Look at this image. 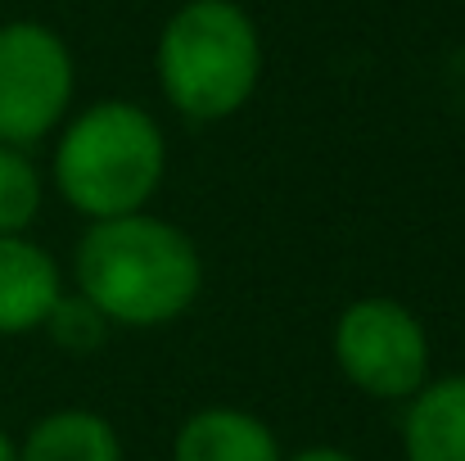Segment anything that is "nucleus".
<instances>
[{"label": "nucleus", "instance_id": "obj_1", "mask_svg": "<svg viewBox=\"0 0 465 461\" xmlns=\"http://www.w3.org/2000/svg\"><path fill=\"white\" fill-rule=\"evenodd\" d=\"M77 286L109 326L154 330L199 299L203 258L181 226L150 213H127L91 222L77 245Z\"/></svg>", "mask_w": 465, "mask_h": 461}, {"label": "nucleus", "instance_id": "obj_2", "mask_svg": "<svg viewBox=\"0 0 465 461\" xmlns=\"http://www.w3.org/2000/svg\"><path fill=\"white\" fill-rule=\"evenodd\" d=\"M163 167L167 145L158 123L127 100L91 105L68 123L54 150L59 195L91 222L141 213L163 181Z\"/></svg>", "mask_w": 465, "mask_h": 461}, {"label": "nucleus", "instance_id": "obj_3", "mask_svg": "<svg viewBox=\"0 0 465 461\" xmlns=\"http://www.w3.org/2000/svg\"><path fill=\"white\" fill-rule=\"evenodd\" d=\"M262 73V41L235 0H190L158 36V86L194 123L231 118Z\"/></svg>", "mask_w": 465, "mask_h": 461}, {"label": "nucleus", "instance_id": "obj_4", "mask_svg": "<svg viewBox=\"0 0 465 461\" xmlns=\"http://www.w3.org/2000/svg\"><path fill=\"white\" fill-rule=\"evenodd\" d=\"M334 362L371 398H416L430 385V335L398 299H357L334 321Z\"/></svg>", "mask_w": 465, "mask_h": 461}, {"label": "nucleus", "instance_id": "obj_5", "mask_svg": "<svg viewBox=\"0 0 465 461\" xmlns=\"http://www.w3.org/2000/svg\"><path fill=\"white\" fill-rule=\"evenodd\" d=\"M73 100V55L45 23L0 27V145L41 141Z\"/></svg>", "mask_w": 465, "mask_h": 461}, {"label": "nucleus", "instance_id": "obj_6", "mask_svg": "<svg viewBox=\"0 0 465 461\" xmlns=\"http://www.w3.org/2000/svg\"><path fill=\"white\" fill-rule=\"evenodd\" d=\"M59 295L54 258L23 236H0V335L41 330Z\"/></svg>", "mask_w": 465, "mask_h": 461}, {"label": "nucleus", "instance_id": "obj_7", "mask_svg": "<svg viewBox=\"0 0 465 461\" xmlns=\"http://www.w3.org/2000/svg\"><path fill=\"white\" fill-rule=\"evenodd\" d=\"M172 461H285L267 421L240 407L194 412L172 444Z\"/></svg>", "mask_w": 465, "mask_h": 461}, {"label": "nucleus", "instance_id": "obj_8", "mask_svg": "<svg viewBox=\"0 0 465 461\" xmlns=\"http://www.w3.org/2000/svg\"><path fill=\"white\" fill-rule=\"evenodd\" d=\"M407 461H465V376L425 385L402 421Z\"/></svg>", "mask_w": 465, "mask_h": 461}, {"label": "nucleus", "instance_id": "obj_9", "mask_svg": "<svg viewBox=\"0 0 465 461\" xmlns=\"http://www.w3.org/2000/svg\"><path fill=\"white\" fill-rule=\"evenodd\" d=\"M18 461H123V444L104 416L68 407V412L41 416L27 430Z\"/></svg>", "mask_w": 465, "mask_h": 461}, {"label": "nucleus", "instance_id": "obj_10", "mask_svg": "<svg viewBox=\"0 0 465 461\" xmlns=\"http://www.w3.org/2000/svg\"><path fill=\"white\" fill-rule=\"evenodd\" d=\"M41 213V176L32 158L0 145V236H23Z\"/></svg>", "mask_w": 465, "mask_h": 461}, {"label": "nucleus", "instance_id": "obj_11", "mask_svg": "<svg viewBox=\"0 0 465 461\" xmlns=\"http://www.w3.org/2000/svg\"><path fill=\"white\" fill-rule=\"evenodd\" d=\"M41 330H50V339L59 348H68V353H95L104 344V335H109V321L82 295H59V304L50 307Z\"/></svg>", "mask_w": 465, "mask_h": 461}, {"label": "nucleus", "instance_id": "obj_12", "mask_svg": "<svg viewBox=\"0 0 465 461\" xmlns=\"http://www.w3.org/2000/svg\"><path fill=\"white\" fill-rule=\"evenodd\" d=\"M290 461H352V457L339 453V448H303L299 457H290Z\"/></svg>", "mask_w": 465, "mask_h": 461}, {"label": "nucleus", "instance_id": "obj_13", "mask_svg": "<svg viewBox=\"0 0 465 461\" xmlns=\"http://www.w3.org/2000/svg\"><path fill=\"white\" fill-rule=\"evenodd\" d=\"M0 461H18V448H14V439L0 430Z\"/></svg>", "mask_w": 465, "mask_h": 461}]
</instances>
